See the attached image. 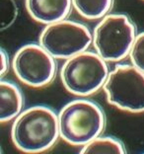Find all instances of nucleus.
Returning a JSON list of instances; mask_svg holds the SVG:
<instances>
[{"label":"nucleus","mask_w":144,"mask_h":154,"mask_svg":"<svg viewBox=\"0 0 144 154\" xmlns=\"http://www.w3.org/2000/svg\"><path fill=\"white\" fill-rule=\"evenodd\" d=\"M59 137L58 116L47 106H33L22 111L11 127L13 144L25 153L47 151Z\"/></svg>","instance_id":"nucleus-1"},{"label":"nucleus","mask_w":144,"mask_h":154,"mask_svg":"<svg viewBox=\"0 0 144 154\" xmlns=\"http://www.w3.org/2000/svg\"><path fill=\"white\" fill-rule=\"evenodd\" d=\"M114 0H72L76 12L87 20H101L113 8Z\"/></svg>","instance_id":"nucleus-10"},{"label":"nucleus","mask_w":144,"mask_h":154,"mask_svg":"<svg viewBox=\"0 0 144 154\" xmlns=\"http://www.w3.org/2000/svg\"><path fill=\"white\" fill-rule=\"evenodd\" d=\"M103 91L112 106L132 114L144 113V72L133 64L115 65Z\"/></svg>","instance_id":"nucleus-5"},{"label":"nucleus","mask_w":144,"mask_h":154,"mask_svg":"<svg viewBox=\"0 0 144 154\" xmlns=\"http://www.w3.org/2000/svg\"><path fill=\"white\" fill-rule=\"evenodd\" d=\"M0 121L2 124L14 121L21 114L24 97L15 83L8 80L0 82Z\"/></svg>","instance_id":"nucleus-9"},{"label":"nucleus","mask_w":144,"mask_h":154,"mask_svg":"<svg viewBox=\"0 0 144 154\" xmlns=\"http://www.w3.org/2000/svg\"><path fill=\"white\" fill-rule=\"evenodd\" d=\"M0 54H1V71H0V74H1V77H4L9 70V66H10L9 55L3 48H1Z\"/></svg>","instance_id":"nucleus-13"},{"label":"nucleus","mask_w":144,"mask_h":154,"mask_svg":"<svg viewBox=\"0 0 144 154\" xmlns=\"http://www.w3.org/2000/svg\"><path fill=\"white\" fill-rule=\"evenodd\" d=\"M12 67L17 78L33 88L50 85L57 74L55 58L40 44L21 47L13 57Z\"/></svg>","instance_id":"nucleus-7"},{"label":"nucleus","mask_w":144,"mask_h":154,"mask_svg":"<svg viewBox=\"0 0 144 154\" xmlns=\"http://www.w3.org/2000/svg\"><path fill=\"white\" fill-rule=\"evenodd\" d=\"M25 6L32 19L44 25L66 19L73 7L72 0H25Z\"/></svg>","instance_id":"nucleus-8"},{"label":"nucleus","mask_w":144,"mask_h":154,"mask_svg":"<svg viewBox=\"0 0 144 154\" xmlns=\"http://www.w3.org/2000/svg\"><path fill=\"white\" fill-rule=\"evenodd\" d=\"M128 57L131 64L144 72V32L136 35Z\"/></svg>","instance_id":"nucleus-12"},{"label":"nucleus","mask_w":144,"mask_h":154,"mask_svg":"<svg viewBox=\"0 0 144 154\" xmlns=\"http://www.w3.org/2000/svg\"><path fill=\"white\" fill-rule=\"evenodd\" d=\"M109 73L107 61L96 51L87 50L65 59L60 69V79L69 93L88 97L103 89Z\"/></svg>","instance_id":"nucleus-3"},{"label":"nucleus","mask_w":144,"mask_h":154,"mask_svg":"<svg viewBox=\"0 0 144 154\" xmlns=\"http://www.w3.org/2000/svg\"><path fill=\"white\" fill-rule=\"evenodd\" d=\"M80 153H115V154H124L126 150L124 145L121 140L112 136H102L92 139L82 146L80 149Z\"/></svg>","instance_id":"nucleus-11"},{"label":"nucleus","mask_w":144,"mask_h":154,"mask_svg":"<svg viewBox=\"0 0 144 154\" xmlns=\"http://www.w3.org/2000/svg\"><path fill=\"white\" fill-rule=\"evenodd\" d=\"M95 51L107 62H117L128 57L136 37L135 26L124 14H107L93 31Z\"/></svg>","instance_id":"nucleus-4"},{"label":"nucleus","mask_w":144,"mask_h":154,"mask_svg":"<svg viewBox=\"0 0 144 154\" xmlns=\"http://www.w3.org/2000/svg\"><path fill=\"white\" fill-rule=\"evenodd\" d=\"M92 41L87 26L67 19L45 25L38 37L40 45L55 59H67L87 51Z\"/></svg>","instance_id":"nucleus-6"},{"label":"nucleus","mask_w":144,"mask_h":154,"mask_svg":"<svg viewBox=\"0 0 144 154\" xmlns=\"http://www.w3.org/2000/svg\"><path fill=\"white\" fill-rule=\"evenodd\" d=\"M57 116L60 137L73 146L82 147L101 135L106 127L104 111L83 97L65 104Z\"/></svg>","instance_id":"nucleus-2"}]
</instances>
